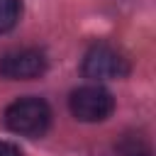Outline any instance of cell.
<instances>
[{"label": "cell", "instance_id": "obj_1", "mask_svg": "<svg viewBox=\"0 0 156 156\" xmlns=\"http://www.w3.org/2000/svg\"><path fill=\"white\" fill-rule=\"evenodd\" d=\"M5 124L10 132L20 136H29V139L44 136L51 127V107L46 100L37 95L17 98L5 110Z\"/></svg>", "mask_w": 156, "mask_h": 156}, {"label": "cell", "instance_id": "obj_2", "mask_svg": "<svg viewBox=\"0 0 156 156\" xmlns=\"http://www.w3.org/2000/svg\"><path fill=\"white\" fill-rule=\"evenodd\" d=\"M80 71L90 80H117V78H127L132 66H129V58L119 49L105 41H98L85 51Z\"/></svg>", "mask_w": 156, "mask_h": 156}, {"label": "cell", "instance_id": "obj_3", "mask_svg": "<svg viewBox=\"0 0 156 156\" xmlns=\"http://www.w3.org/2000/svg\"><path fill=\"white\" fill-rule=\"evenodd\" d=\"M68 110L76 119L80 122H102L112 115L115 110V98L107 88L93 83V85H80L71 93L68 98Z\"/></svg>", "mask_w": 156, "mask_h": 156}, {"label": "cell", "instance_id": "obj_4", "mask_svg": "<svg viewBox=\"0 0 156 156\" xmlns=\"http://www.w3.org/2000/svg\"><path fill=\"white\" fill-rule=\"evenodd\" d=\"M46 68H49L46 54L34 46L10 49L0 56V76L7 80H32L44 76Z\"/></svg>", "mask_w": 156, "mask_h": 156}, {"label": "cell", "instance_id": "obj_5", "mask_svg": "<svg viewBox=\"0 0 156 156\" xmlns=\"http://www.w3.org/2000/svg\"><path fill=\"white\" fill-rule=\"evenodd\" d=\"M110 156H151V146L141 134H124L119 141L112 144Z\"/></svg>", "mask_w": 156, "mask_h": 156}, {"label": "cell", "instance_id": "obj_6", "mask_svg": "<svg viewBox=\"0 0 156 156\" xmlns=\"http://www.w3.org/2000/svg\"><path fill=\"white\" fill-rule=\"evenodd\" d=\"M22 17V0H0V34L10 32Z\"/></svg>", "mask_w": 156, "mask_h": 156}, {"label": "cell", "instance_id": "obj_7", "mask_svg": "<svg viewBox=\"0 0 156 156\" xmlns=\"http://www.w3.org/2000/svg\"><path fill=\"white\" fill-rule=\"evenodd\" d=\"M0 156H22V151L10 141H0Z\"/></svg>", "mask_w": 156, "mask_h": 156}]
</instances>
